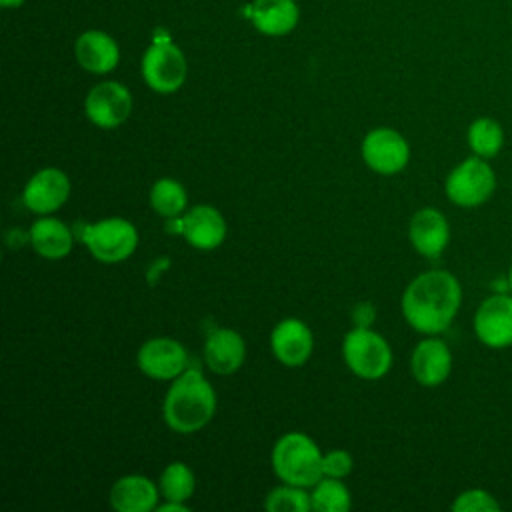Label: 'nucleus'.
<instances>
[{
    "label": "nucleus",
    "instance_id": "f257e3e1",
    "mask_svg": "<svg viewBox=\"0 0 512 512\" xmlns=\"http://www.w3.org/2000/svg\"><path fill=\"white\" fill-rule=\"evenodd\" d=\"M462 304L458 278L442 268L422 272L402 294V314L406 322L422 334L444 332L456 318Z\"/></svg>",
    "mask_w": 512,
    "mask_h": 512
},
{
    "label": "nucleus",
    "instance_id": "f03ea898",
    "mask_svg": "<svg viewBox=\"0 0 512 512\" xmlns=\"http://www.w3.org/2000/svg\"><path fill=\"white\" fill-rule=\"evenodd\" d=\"M216 410V394L198 368H186L164 398V420L180 434H192L204 428Z\"/></svg>",
    "mask_w": 512,
    "mask_h": 512
},
{
    "label": "nucleus",
    "instance_id": "7ed1b4c3",
    "mask_svg": "<svg viewBox=\"0 0 512 512\" xmlns=\"http://www.w3.org/2000/svg\"><path fill=\"white\" fill-rule=\"evenodd\" d=\"M322 456L310 436L288 432L272 448V468L286 484L308 488L318 484L324 476Z\"/></svg>",
    "mask_w": 512,
    "mask_h": 512
},
{
    "label": "nucleus",
    "instance_id": "20e7f679",
    "mask_svg": "<svg viewBox=\"0 0 512 512\" xmlns=\"http://www.w3.org/2000/svg\"><path fill=\"white\" fill-rule=\"evenodd\" d=\"M496 172L486 158L468 156L456 164L444 182L446 198L460 208H478L492 198Z\"/></svg>",
    "mask_w": 512,
    "mask_h": 512
},
{
    "label": "nucleus",
    "instance_id": "39448f33",
    "mask_svg": "<svg viewBox=\"0 0 512 512\" xmlns=\"http://www.w3.org/2000/svg\"><path fill=\"white\" fill-rule=\"evenodd\" d=\"M78 234L90 254L106 264L126 260L138 246V232L134 224L118 216L84 224L78 228Z\"/></svg>",
    "mask_w": 512,
    "mask_h": 512
},
{
    "label": "nucleus",
    "instance_id": "423d86ee",
    "mask_svg": "<svg viewBox=\"0 0 512 512\" xmlns=\"http://www.w3.org/2000/svg\"><path fill=\"white\" fill-rule=\"evenodd\" d=\"M342 354L348 368L368 380L382 378L392 366V350L388 342L370 328H354L344 336Z\"/></svg>",
    "mask_w": 512,
    "mask_h": 512
},
{
    "label": "nucleus",
    "instance_id": "0eeeda50",
    "mask_svg": "<svg viewBox=\"0 0 512 512\" xmlns=\"http://www.w3.org/2000/svg\"><path fill=\"white\" fill-rule=\"evenodd\" d=\"M188 74L184 52L168 42L160 40L146 48L142 56V78L158 94L176 92Z\"/></svg>",
    "mask_w": 512,
    "mask_h": 512
},
{
    "label": "nucleus",
    "instance_id": "6e6552de",
    "mask_svg": "<svg viewBox=\"0 0 512 512\" xmlns=\"http://www.w3.org/2000/svg\"><path fill=\"white\" fill-rule=\"evenodd\" d=\"M476 338L494 350L512 346V292H496L486 296L474 312Z\"/></svg>",
    "mask_w": 512,
    "mask_h": 512
},
{
    "label": "nucleus",
    "instance_id": "1a4fd4ad",
    "mask_svg": "<svg viewBox=\"0 0 512 512\" xmlns=\"http://www.w3.org/2000/svg\"><path fill=\"white\" fill-rule=\"evenodd\" d=\"M84 110L92 124L110 130L128 120L132 112V94L124 84L106 80L90 88L84 100Z\"/></svg>",
    "mask_w": 512,
    "mask_h": 512
},
{
    "label": "nucleus",
    "instance_id": "9d476101",
    "mask_svg": "<svg viewBox=\"0 0 512 512\" xmlns=\"http://www.w3.org/2000/svg\"><path fill=\"white\" fill-rule=\"evenodd\" d=\"M362 158L374 172L390 176L406 168L410 146L400 132L392 128H374L362 140Z\"/></svg>",
    "mask_w": 512,
    "mask_h": 512
},
{
    "label": "nucleus",
    "instance_id": "9b49d317",
    "mask_svg": "<svg viewBox=\"0 0 512 512\" xmlns=\"http://www.w3.org/2000/svg\"><path fill=\"white\" fill-rule=\"evenodd\" d=\"M166 230L182 234L186 242L198 250H212L226 238L224 216L206 204L192 206L182 218L170 220Z\"/></svg>",
    "mask_w": 512,
    "mask_h": 512
},
{
    "label": "nucleus",
    "instance_id": "f8f14e48",
    "mask_svg": "<svg viewBox=\"0 0 512 512\" xmlns=\"http://www.w3.org/2000/svg\"><path fill=\"white\" fill-rule=\"evenodd\" d=\"M138 368L154 380L178 378L188 368L186 348L172 338H152L138 350Z\"/></svg>",
    "mask_w": 512,
    "mask_h": 512
},
{
    "label": "nucleus",
    "instance_id": "ddd939ff",
    "mask_svg": "<svg viewBox=\"0 0 512 512\" xmlns=\"http://www.w3.org/2000/svg\"><path fill=\"white\" fill-rule=\"evenodd\" d=\"M452 370V352L440 338H424L416 344L410 356V372L418 384L434 388L446 382Z\"/></svg>",
    "mask_w": 512,
    "mask_h": 512
},
{
    "label": "nucleus",
    "instance_id": "4468645a",
    "mask_svg": "<svg viewBox=\"0 0 512 512\" xmlns=\"http://www.w3.org/2000/svg\"><path fill=\"white\" fill-rule=\"evenodd\" d=\"M408 238L418 254L438 258L450 242V224L440 210L426 206L410 218Z\"/></svg>",
    "mask_w": 512,
    "mask_h": 512
},
{
    "label": "nucleus",
    "instance_id": "2eb2a0df",
    "mask_svg": "<svg viewBox=\"0 0 512 512\" xmlns=\"http://www.w3.org/2000/svg\"><path fill=\"white\" fill-rule=\"evenodd\" d=\"M70 196V180L58 168H42L24 188V204L36 214L56 212Z\"/></svg>",
    "mask_w": 512,
    "mask_h": 512
},
{
    "label": "nucleus",
    "instance_id": "dca6fc26",
    "mask_svg": "<svg viewBox=\"0 0 512 512\" xmlns=\"http://www.w3.org/2000/svg\"><path fill=\"white\" fill-rule=\"evenodd\" d=\"M74 56L80 68L90 74H108L118 66V42L104 30H86L74 42Z\"/></svg>",
    "mask_w": 512,
    "mask_h": 512
},
{
    "label": "nucleus",
    "instance_id": "f3484780",
    "mask_svg": "<svg viewBox=\"0 0 512 512\" xmlns=\"http://www.w3.org/2000/svg\"><path fill=\"white\" fill-rule=\"evenodd\" d=\"M270 346L284 366H300L310 358L314 340L310 328L302 320L284 318L272 330Z\"/></svg>",
    "mask_w": 512,
    "mask_h": 512
},
{
    "label": "nucleus",
    "instance_id": "a211bd4d",
    "mask_svg": "<svg viewBox=\"0 0 512 512\" xmlns=\"http://www.w3.org/2000/svg\"><path fill=\"white\" fill-rule=\"evenodd\" d=\"M246 356V346L242 336L230 328H218L208 334L204 344V360L208 368L216 374H234Z\"/></svg>",
    "mask_w": 512,
    "mask_h": 512
},
{
    "label": "nucleus",
    "instance_id": "6ab92c4d",
    "mask_svg": "<svg viewBox=\"0 0 512 512\" xmlns=\"http://www.w3.org/2000/svg\"><path fill=\"white\" fill-rule=\"evenodd\" d=\"M248 16L260 34L286 36L296 28L300 8L294 0H254Z\"/></svg>",
    "mask_w": 512,
    "mask_h": 512
},
{
    "label": "nucleus",
    "instance_id": "aec40b11",
    "mask_svg": "<svg viewBox=\"0 0 512 512\" xmlns=\"http://www.w3.org/2000/svg\"><path fill=\"white\" fill-rule=\"evenodd\" d=\"M158 504L154 482L140 474H128L110 488V506L118 512H150Z\"/></svg>",
    "mask_w": 512,
    "mask_h": 512
},
{
    "label": "nucleus",
    "instance_id": "412c9836",
    "mask_svg": "<svg viewBox=\"0 0 512 512\" xmlns=\"http://www.w3.org/2000/svg\"><path fill=\"white\" fill-rule=\"evenodd\" d=\"M30 242L32 248L48 260H60L64 256H68V252L72 250V232L70 228L60 222L58 218H50L48 214L40 220H36L32 224L30 230Z\"/></svg>",
    "mask_w": 512,
    "mask_h": 512
},
{
    "label": "nucleus",
    "instance_id": "4be33fe9",
    "mask_svg": "<svg viewBox=\"0 0 512 512\" xmlns=\"http://www.w3.org/2000/svg\"><path fill=\"white\" fill-rule=\"evenodd\" d=\"M466 142L474 156L480 158H494L504 148V128L498 120L490 116H480L470 122L466 130Z\"/></svg>",
    "mask_w": 512,
    "mask_h": 512
},
{
    "label": "nucleus",
    "instance_id": "5701e85b",
    "mask_svg": "<svg viewBox=\"0 0 512 512\" xmlns=\"http://www.w3.org/2000/svg\"><path fill=\"white\" fill-rule=\"evenodd\" d=\"M150 204L156 214L164 218H176L178 214L184 212L188 204V196L180 182L172 178H160L154 182L150 190Z\"/></svg>",
    "mask_w": 512,
    "mask_h": 512
},
{
    "label": "nucleus",
    "instance_id": "b1692460",
    "mask_svg": "<svg viewBox=\"0 0 512 512\" xmlns=\"http://www.w3.org/2000/svg\"><path fill=\"white\" fill-rule=\"evenodd\" d=\"M312 510L316 512H346L350 508V492L340 482V478H324L314 484L310 494Z\"/></svg>",
    "mask_w": 512,
    "mask_h": 512
},
{
    "label": "nucleus",
    "instance_id": "393cba45",
    "mask_svg": "<svg viewBox=\"0 0 512 512\" xmlns=\"http://www.w3.org/2000/svg\"><path fill=\"white\" fill-rule=\"evenodd\" d=\"M194 474L184 462H172L160 476V490L166 500L186 502L194 494Z\"/></svg>",
    "mask_w": 512,
    "mask_h": 512
},
{
    "label": "nucleus",
    "instance_id": "a878e982",
    "mask_svg": "<svg viewBox=\"0 0 512 512\" xmlns=\"http://www.w3.org/2000/svg\"><path fill=\"white\" fill-rule=\"evenodd\" d=\"M264 506L270 512H308V510H312L310 494H306L302 486H294V484L274 488L266 496Z\"/></svg>",
    "mask_w": 512,
    "mask_h": 512
},
{
    "label": "nucleus",
    "instance_id": "bb28decb",
    "mask_svg": "<svg viewBox=\"0 0 512 512\" xmlns=\"http://www.w3.org/2000/svg\"><path fill=\"white\" fill-rule=\"evenodd\" d=\"M500 508L502 504L496 500V496L484 488H468L452 502L454 512H498Z\"/></svg>",
    "mask_w": 512,
    "mask_h": 512
},
{
    "label": "nucleus",
    "instance_id": "cd10ccee",
    "mask_svg": "<svg viewBox=\"0 0 512 512\" xmlns=\"http://www.w3.org/2000/svg\"><path fill=\"white\" fill-rule=\"evenodd\" d=\"M354 460L346 450H330L322 456V472L330 478H344L352 472Z\"/></svg>",
    "mask_w": 512,
    "mask_h": 512
},
{
    "label": "nucleus",
    "instance_id": "c85d7f7f",
    "mask_svg": "<svg viewBox=\"0 0 512 512\" xmlns=\"http://www.w3.org/2000/svg\"><path fill=\"white\" fill-rule=\"evenodd\" d=\"M352 318L356 322L358 328H370V324L374 322L376 318V310L370 302H360L356 304V308L352 310Z\"/></svg>",
    "mask_w": 512,
    "mask_h": 512
},
{
    "label": "nucleus",
    "instance_id": "c756f323",
    "mask_svg": "<svg viewBox=\"0 0 512 512\" xmlns=\"http://www.w3.org/2000/svg\"><path fill=\"white\" fill-rule=\"evenodd\" d=\"M158 510H160V512H170V510H172V512H186V510H188V506H186L184 502L168 500L166 504H160V506H158Z\"/></svg>",
    "mask_w": 512,
    "mask_h": 512
},
{
    "label": "nucleus",
    "instance_id": "7c9ffc66",
    "mask_svg": "<svg viewBox=\"0 0 512 512\" xmlns=\"http://www.w3.org/2000/svg\"><path fill=\"white\" fill-rule=\"evenodd\" d=\"M24 2H26V0H0V4H2L4 8H20Z\"/></svg>",
    "mask_w": 512,
    "mask_h": 512
},
{
    "label": "nucleus",
    "instance_id": "2f4dec72",
    "mask_svg": "<svg viewBox=\"0 0 512 512\" xmlns=\"http://www.w3.org/2000/svg\"><path fill=\"white\" fill-rule=\"evenodd\" d=\"M508 288H510V292H512V264H510V268H508Z\"/></svg>",
    "mask_w": 512,
    "mask_h": 512
}]
</instances>
